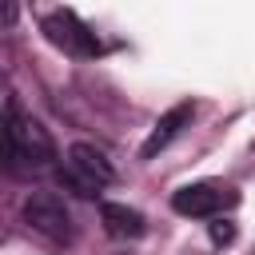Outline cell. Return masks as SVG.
Here are the masks:
<instances>
[{
    "mask_svg": "<svg viewBox=\"0 0 255 255\" xmlns=\"http://www.w3.org/2000/svg\"><path fill=\"white\" fill-rule=\"evenodd\" d=\"M40 28H44V36H48L56 48H64V52L76 56V60H92V56L104 52L100 36H96L72 8H56V12H48V16L40 20Z\"/></svg>",
    "mask_w": 255,
    "mask_h": 255,
    "instance_id": "obj_2",
    "label": "cell"
},
{
    "mask_svg": "<svg viewBox=\"0 0 255 255\" xmlns=\"http://www.w3.org/2000/svg\"><path fill=\"white\" fill-rule=\"evenodd\" d=\"M60 179H64L76 195H96L100 187L112 183V163L104 159L100 147H92V143H72L68 155H64Z\"/></svg>",
    "mask_w": 255,
    "mask_h": 255,
    "instance_id": "obj_3",
    "label": "cell"
},
{
    "mask_svg": "<svg viewBox=\"0 0 255 255\" xmlns=\"http://www.w3.org/2000/svg\"><path fill=\"white\" fill-rule=\"evenodd\" d=\"M191 116H195V104H191V100H183V104H175L167 116H159V124H155V128H151V135L143 139L139 155H143V159H151L155 151H163V147H167V143H171L187 124H191Z\"/></svg>",
    "mask_w": 255,
    "mask_h": 255,
    "instance_id": "obj_6",
    "label": "cell"
},
{
    "mask_svg": "<svg viewBox=\"0 0 255 255\" xmlns=\"http://www.w3.org/2000/svg\"><path fill=\"white\" fill-rule=\"evenodd\" d=\"M207 235H211V243H219V247H223V243H231V239H235V223H227V219H215V223L207 227Z\"/></svg>",
    "mask_w": 255,
    "mask_h": 255,
    "instance_id": "obj_8",
    "label": "cell"
},
{
    "mask_svg": "<svg viewBox=\"0 0 255 255\" xmlns=\"http://www.w3.org/2000/svg\"><path fill=\"white\" fill-rule=\"evenodd\" d=\"M4 155H8L12 175H40L56 159V143H52L48 128L40 120H32L28 112H20L16 96L4 100Z\"/></svg>",
    "mask_w": 255,
    "mask_h": 255,
    "instance_id": "obj_1",
    "label": "cell"
},
{
    "mask_svg": "<svg viewBox=\"0 0 255 255\" xmlns=\"http://www.w3.org/2000/svg\"><path fill=\"white\" fill-rule=\"evenodd\" d=\"M24 223L36 235L52 239V243H68L72 239V215H68L64 199L52 195V191H32L24 199Z\"/></svg>",
    "mask_w": 255,
    "mask_h": 255,
    "instance_id": "obj_5",
    "label": "cell"
},
{
    "mask_svg": "<svg viewBox=\"0 0 255 255\" xmlns=\"http://www.w3.org/2000/svg\"><path fill=\"white\" fill-rule=\"evenodd\" d=\"M100 219H104L108 235H116V239H139V235H143V215H139L135 207L104 203V207H100Z\"/></svg>",
    "mask_w": 255,
    "mask_h": 255,
    "instance_id": "obj_7",
    "label": "cell"
},
{
    "mask_svg": "<svg viewBox=\"0 0 255 255\" xmlns=\"http://www.w3.org/2000/svg\"><path fill=\"white\" fill-rule=\"evenodd\" d=\"M235 203H239V191L227 187V183H211V179L187 183V187H179L171 195V207L179 215H191V219H211V215H219V211H227Z\"/></svg>",
    "mask_w": 255,
    "mask_h": 255,
    "instance_id": "obj_4",
    "label": "cell"
}]
</instances>
